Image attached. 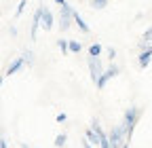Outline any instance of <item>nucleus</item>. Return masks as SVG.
<instances>
[{"label": "nucleus", "instance_id": "1", "mask_svg": "<svg viewBox=\"0 0 152 148\" xmlns=\"http://www.w3.org/2000/svg\"><path fill=\"white\" fill-rule=\"evenodd\" d=\"M140 116H142V110H140L137 106H131V108H127V112H125V121H123V129H125L127 142H131L133 129H135V125H137Z\"/></svg>", "mask_w": 152, "mask_h": 148}, {"label": "nucleus", "instance_id": "2", "mask_svg": "<svg viewBox=\"0 0 152 148\" xmlns=\"http://www.w3.org/2000/svg\"><path fill=\"white\" fill-rule=\"evenodd\" d=\"M110 144H112V148H123L125 144H127V136H125V129H123V125H114L112 129H110Z\"/></svg>", "mask_w": 152, "mask_h": 148}, {"label": "nucleus", "instance_id": "3", "mask_svg": "<svg viewBox=\"0 0 152 148\" xmlns=\"http://www.w3.org/2000/svg\"><path fill=\"white\" fill-rule=\"evenodd\" d=\"M61 9V15H59V26H61V30L66 32V30H70L72 28V21H74V9L70 7V4H64V7H59Z\"/></svg>", "mask_w": 152, "mask_h": 148}, {"label": "nucleus", "instance_id": "4", "mask_svg": "<svg viewBox=\"0 0 152 148\" xmlns=\"http://www.w3.org/2000/svg\"><path fill=\"white\" fill-rule=\"evenodd\" d=\"M89 72H91V81L93 83H97L99 81V76L104 74V68H102V62H99V57H91L89 55Z\"/></svg>", "mask_w": 152, "mask_h": 148}, {"label": "nucleus", "instance_id": "5", "mask_svg": "<svg viewBox=\"0 0 152 148\" xmlns=\"http://www.w3.org/2000/svg\"><path fill=\"white\" fill-rule=\"evenodd\" d=\"M116 74H118V66H114V64H112V66H110L108 70H104V74L99 76V81L95 83V85H97V89H106L108 81H110V78H114Z\"/></svg>", "mask_w": 152, "mask_h": 148}, {"label": "nucleus", "instance_id": "6", "mask_svg": "<svg viewBox=\"0 0 152 148\" xmlns=\"http://www.w3.org/2000/svg\"><path fill=\"white\" fill-rule=\"evenodd\" d=\"M150 59H152V51H150V49L140 51V55H137V64H140L142 70H146V68L150 66Z\"/></svg>", "mask_w": 152, "mask_h": 148}, {"label": "nucleus", "instance_id": "7", "mask_svg": "<svg viewBox=\"0 0 152 148\" xmlns=\"http://www.w3.org/2000/svg\"><path fill=\"white\" fill-rule=\"evenodd\" d=\"M23 64H26V57H17L9 68H7V72H4V76H13V74L17 72V70H21L23 68Z\"/></svg>", "mask_w": 152, "mask_h": 148}, {"label": "nucleus", "instance_id": "8", "mask_svg": "<svg viewBox=\"0 0 152 148\" xmlns=\"http://www.w3.org/2000/svg\"><path fill=\"white\" fill-rule=\"evenodd\" d=\"M53 21H55V19H53V13H51L49 9H45V11H42V28H45V30H51V28H53Z\"/></svg>", "mask_w": 152, "mask_h": 148}, {"label": "nucleus", "instance_id": "9", "mask_svg": "<svg viewBox=\"0 0 152 148\" xmlns=\"http://www.w3.org/2000/svg\"><path fill=\"white\" fill-rule=\"evenodd\" d=\"M74 23H76V26H78V28H80V32H85V34H89V26L85 23V19H83V17H80V13H78V11H74Z\"/></svg>", "mask_w": 152, "mask_h": 148}, {"label": "nucleus", "instance_id": "10", "mask_svg": "<svg viewBox=\"0 0 152 148\" xmlns=\"http://www.w3.org/2000/svg\"><path fill=\"white\" fill-rule=\"evenodd\" d=\"M87 140L93 144V146H99V142H102V138H99V133L95 131V129L91 127V129H87Z\"/></svg>", "mask_w": 152, "mask_h": 148}, {"label": "nucleus", "instance_id": "11", "mask_svg": "<svg viewBox=\"0 0 152 148\" xmlns=\"http://www.w3.org/2000/svg\"><path fill=\"white\" fill-rule=\"evenodd\" d=\"M99 53H102V45L93 42V45L89 47V55H91V57H99Z\"/></svg>", "mask_w": 152, "mask_h": 148}, {"label": "nucleus", "instance_id": "12", "mask_svg": "<svg viewBox=\"0 0 152 148\" xmlns=\"http://www.w3.org/2000/svg\"><path fill=\"white\" fill-rule=\"evenodd\" d=\"M66 140H68V136H66V133H59V136L55 138V146H57V148H64V146H66Z\"/></svg>", "mask_w": 152, "mask_h": 148}, {"label": "nucleus", "instance_id": "13", "mask_svg": "<svg viewBox=\"0 0 152 148\" xmlns=\"http://www.w3.org/2000/svg\"><path fill=\"white\" fill-rule=\"evenodd\" d=\"M57 47L61 49V53H68V51H70V40H64V38H59V40H57Z\"/></svg>", "mask_w": 152, "mask_h": 148}, {"label": "nucleus", "instance_id": "14", "mask_svg": "<svg viewBox=\"0 0 152 148\" xmlns=\"http://www.w3.org/2000/svg\"><path fill=\"white\" fill-rule=\"evenodd\" d=\"M80 49H83V45L78 40H70V53H80Z\"/></svg>", "mask_w": 152, "mask_h": 148}, {"label": "nucleus", "instance_id": "15", "mask_svg": "<svg viewBox=\"0 0 152 148\" xmlns=\"http://www.w3.org/2000/svg\"><path fill=\"white\" fill-rule=\"evenodd\" d=\"M91 4H93L95 9H106V7H108V0H91Z\"/></svg>", "mask_w": 152, "mask_h": 148}, {"label": "nucleus", "instance_id": "16", "mask_svg": "<svg viewBox=\"0 0 152 148\" xmlns=\"http://www.w3.org/2000/svg\"><path fill=\"white\" fill-rule=\"evenodd\" d=\"M26 4H28L26 0H21V2H19V7H17V17H19V15H21V13L26 11Z\"/></svg>", "mask_w": 152, "mask_h": 148}, {"label": "nucleus", "instance_id": "17", "mask_svg": "<svg viewBox=\"0 0 152 148\" xmlns=\"http://www.w3.org/2000/svg\"><path fill=\"white\" fill-rule=\"evenodd\" d=\"M108 57H110V59L116 57V49H114V47H110V49H108Z\"/></svg>", "mask_w": 152, "mask_h": 148}, {"label": "nucleus", "instance_id": "18", "mask_svg": "<svg viewBox=\"0 0 152 148\" xmlns=\"http://www.w3.org/2000/svg\"><path fill=\"white\" fill-rule=\"evenodd\" d=\"M66 119H68V116H66L64 112H59V114H57V123H66Z\"/></svg>", "mask_w": 152, "mask_h": 148}, {"label": "nucleus", "instance_id": "19", "mask_svg": "<svg viewBox=\"0 0 152 148\" xmlns=\"http://www.w3.org/2000/svg\"><path fill=\"white\" fill-rule=\"evenodd\" d=\"M23 57H26V62H28V64H32V51H28Z\"/></svg>", "mask_w": 152, "mask_h": 148}, {"label": "nucleus", "instance_id": "20", "mask_svg": "<svg viewBox=\"0 0 152 148\" xmlns=\"http://www.w3.org/2000/svg\"><path fill=\"white\" fill-rule=\"evenodd\" d=\"M0 148H9V142H7V138H2V140H0Z\"/></svg>", "mask_w": 152, "mask_h": 148}, {"label": "nucleus", "instance_id": "21", "mask_svg": "<svg viewBox=\"0 0 152 148\" xmlns=\"http://www.w3.org/2000/svg\"><path fill=\"white\" fill-rule=\"evenodd\" d=\"M55 4H59V7H64V4H68V0H53Z\"/></svg>", "mask_w": 152, "mask_h": 148}, {"label": "nucleus", "instance_id": "22", "mask_svg": "<svg viewBox=\"0 0 152 148\" xmlns=\"http://www.w3.org/2000/svg\"><path fill=\"white\" fill-rule=\"evenodd\" d=\"M83 148H93V144H91L89 140H85V142H83Z\"/></svg>", "mask_w": 152, "mask_h": 148}, {"label": "nucleus", "instance_id": "23", "mask_svg": "<svg viewBox=\"0 0 152 148\" xmlns=\"http://www.w3.org/2000/svg\"><path fill=\"white\" fill-rule=\"evenodd\" d=\"M148 49H150V51H152V45H150V47H148Z\"/></svg>", "mask_w": 152, "mask_h": 148}]
</instances>
